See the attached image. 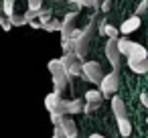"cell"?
Here are the masks:
<instances>
[{
    "label": "cell",
    "mask_w": 148,
    "mask_h": 138,
    "mask_svg": "<svg viewBox=\"0 0 148 138\" xmlns=\"http://www.w3.org/2000/svg\"><path fill=\"white\" fill-rule=\"evenodd\" d=\"M47 69L51 71L53 75V83H55V89L63 93V89L71 83V73L67 69V65L63 63V59H51L47 63Z\"/></svg>",
    "instance_id": "obj_1"
},
{
    "label": "cell",
    "mask_w": 148,
    "mask_h": 138,
    "mask_svg": "<svg viewBox=\"0 0 148 138\" xmlns=\"http://www.w3.org/2000/svg\"><path fill=\"white\" fill-rule=\"evenodd\" d=\"M118 47H120L122 55L126 57V61L148 59V51H146V47H142L140 43H134V41H130V39H118Z\"/></svg>",
    "instance_id": "obj_2"
},
{
    "label": "cell",
    "mask_w": 148,
    "mask_h": 138,
    "mask_svg": "<svg viewBox=\"0 0 148 138\" xmlns=\"http://www.w3.org/2000/svg\"><path fill=\"white\" fill-rule=\"evenodd\" d=\"M85 97L83 100H59L57 108L51 112V116H73V114H83L85 112Z\"/></svg>",
    "instance_id": "obj_3"
},
{
    "label": "cell",
    "mask_w": 148,
    "mask_h": 138,
    "mask_svg": "<svg viewBox=\"0 0 148 138\" xmlns=\"http://www.w3.org/2000/svg\"><path fill=\"white\" fill-rule=\"evenodd\" d=\"M103 75H106V73H103L99 61H83V75H81V77H83L85 81L99 85L101 79H103Z\"/></svg>",
    "instance_id": "obj_4"
},
{
    "label": "cell",
    "mask_w": 148,
    "mask_h": 138,
    "mask_svg": "<svg viewBox=\"0 0 148 138\" xmlns=\"http://www.w3.org/2000/svg\"><path fill=\"white\" fill-rule=\"evenodd\" d=\"M91 33H93V21L83 29V35L75 41V45H73V51H75V55L83 61L85 57H87V51H89V41H91Z\"/></svg>",
    "instance_id": "obj_5"
},
{
    "label": "cell",
    "mask_w": 148,
    "mask_h": 138,
    "mask_svg": "<svg viewBox=\"0 0 148 138\" xmlns=\"http://www.w3.org/2000/svg\"><path fill=\"white\" fill-rule=\"evenodd\" d=\"M106 57H108L112 69L120 73V65H122V57L124 55H122V51L118 47V39H108V43H106Z\"/></svg>",
    "instance_id": "obj_6"
},
{
    "label": "cell",
    "mask_w": 148,
    "mask_h": 138,
    "mask_svg": "<svg viewBox=\"0 0 148 138\" xmlns=\"http://www.w3.org/2000/svg\"><path fill=\"white\" fill-rule=\"evenodd\" d=\"M51 122L53 124H57L59 128H61V132L67 136V138H77V126H75V122L71 120V116H51Z\"/></svg>",
    "instance_id": "obj_7"
},
{
    "label": "cell",
    "mask_w": 148,
    "mask_h": 138,
    "mask_svg": "<svg viewBox=\"0 0 148 138\" xmlns=\"http://www.w3.org/2000/svg\"><path fill=\"white\" fill-rule=\"evenodd\" d=\"M118 75H120V73L114 71V69L103 75V79H101V83H99V89L103 91L106 97H112V95L118 91V83H120V77H118Z\"/></svg>",
    "instance_id": "obj_8"
},
{
    "label": "cell",
    "mask_w": 148,
    "mask_h": 138,
    "mask_svg": "<svg viewBox=\"0 0 148 138\" xmlns=\"http://www.w3.org/2000/svg\"><path fill=\"white\" fill-rule=\"evenodd\" d=\"M83 97H85V102H87L85 112H93V110L99 108V104H101V100H103L106 95H103L101 89H87V91L83 93Z\"/></svg>",
    "instance_id": "obj_9"
},
{
    "label": "cell",
    "mask_w": 148,
    "mask_h": 138,
    "mask_svg": "<svg viewBox=\"0 0 148 138\" xmlns=\"http://www.w3.org/2000/svg\"><path fill=\"white\" fill-rule=\"evenodd\" d=\"M140 25H142V19H140V14H132L130 19H126L122 25H120V33L122 35H130V33H134V31H138L140 29Z\"/></svg>",
    "instance_id": "obj_10"
},
{
    "label": "cell",
    "mask_w": 148,
    "mask_h": 138,
    "mask_svg": "<svg viewBox=\"0 0 148 138\" xmlns=\"http://www.w3.org/2000/svg\"><path fill=\"white\" fill-rule=\"evenodd\" d=\"M110 104H112V112H114L116 120H118V118H126V116H128V112H126V104H124V100H122L118 93H114V95L110 97Z\"/></svg>",
    "instance_id": "obj_11"
},
{
    "label": "cell",
    "mask_w": 148,
    "mask_h": 138,
    "mask_svg": "<svg viewBox=\"0 0 148 138\" xmlns=\"http://www.w3.org/2000/svg\"><path fill=\"white\" fill-rule=\"evenodd\" d=\"M130 71L136 73V75H144L148 73V59H138V61H126Z\"/></svg>",
    "instance_id": "obj_12"
},
{
    "label": "cell",
    "mask_w": 148,
    "mask_h": 138,
    "mask_svg": "<svg viewBox=\"0 0 148 138\" xmlns=\"http://www.w3.org/2000/svg\"><path fill=\"white\" fill-rule=\"evenodd\" d=\"M116 126H118L120 136L128 138V136L132 134V122H130V118H128V116H126V118H118V120H116Z\"/></svg>",
    "instance_id": "obj_13"
},
{
    "label": "cell",
    "mask_w": 148,
    "mask_h": 138,
    "mask_svg": "<svg viewBox=\"0 0 148 138\" xmlns=\"http://www.w3.org/2000/svg\"><path fill=\"white\" fill-rule=\"evenodd\" d=\"M41 10H43V0H29V12H27L29 23H31L33 19H39Z\"/></svg>",
    "instance_id": "obj_14"
},
{
    "label": "cell",
    "mask_w": 148,
    "mask_h": 138,
    "mask_svg": "<svg viewBox=\"0 0 148 138\" xmlns=\"http://www.w3.org/2000/svg\"><path fill=\"white\" fill-rule=\"evenodd\" d=\"M118 33H120V27L116 29V27H112V25H108V23H101V25H99V35H106V37H110V39H120Z\"/></svg>",
    "instance_id": "obj_15"
},
{
    "label": "cell",
    "mask_w": 148,
    "mask_h": 138,
    "mask_svg": "<svg viewBox=\"0 0 148 138\" xmlns=\"http://www.w3.org/2000/svg\"><path fill=\"white\" fill-rule=\"evenodd\" d=\"M61 27H63V21H57V19H53V16L43 25V29L49 31V33H57V31L61 33Z\"/></svg>",
    "instance_id": "obj_16"
},
{
    "label": "cell",
    "mask_w": 148,
    "mask_h": 138,
    "mask_svg": "<svg viewBox=\"0 0 148 138\" xmlns=\"http://www.w3.org/2000/svg\"><path fill=\"white\" fill-rule=\"evenodd\" d=\"M10 21H12L14 27H25V25H29V16H27V12H25V14H16V12H14V14L10 16Z\"/></svg>",
    "instance_id": "obj_17"
},
{
    "label": "cell",
    "mask_w": 148,
    "mask_h": 138,
    "mask_svg": "<svg viewBox=\"0 0 148 138\" xmlns=\"http://www.w3.org/2000/svg\"><path fill=\"white\" fill-rule=\"evenodd\" d=\"M14 4H16V0H2V12H4V16H12L14 14Z\"/></svg>",
    "instance_id": "obj_18"
},
{
    "label": "cell",
    "mask_w": 148,
    "mask_h": 138,
    "mask_svg": "<svg viewBox=\"0 0 148 138\" xmlns=\"http://www.w3.org/2000/svg\"><path fill=\"white\" fill-rule=\"evenodd\" d=\"M77 6H87V8H99V0H75Z\"/></svg>",
    "instance_id": "obj_19"
},
{
    "label": "cell",
    "mask_w": 148,
    "mask_h": 138,
    "mask_svg": "<svg viewBox=\"0 0 148 138\" xmlns=\"http://www.w3.org/2000/svg\"><path fill=\"white\" fill-rule=\"evenodd\" d=\"M0 27H2V29H4V31L8 33V31H10V29H12L14 25H12V21H10V16H4V19H0Z\"/></svg>",
    "instance_id": "obj_20"
},
{
    "label": "cell",
    "mask_w": 148,
    "mask_h": 138,
    "mask_svg": "<svg viewBox=\"0 0 148 138\" xmlns=\"http://www.w3.org/2000/svg\"><path fill=\"white\" fill-rule=\"evenodd\" d=\"M146 10H148V0H142V2L138 4V8H136V14H140V16H142Z\"/></svg>",
    "instance_id": "obj_21"
},
{
    "label": "cell",
    "mask_w": 148,
    "mask_h": 138,
    "mask_svg": "<svg viewBox=\"0 0 148 138\" xmlns=\"http://www.w3.org/2000/svg\"><path fill=\"white\" fill-rule=\"evenodd\" d=\"M110 6H112V0H103V2H101V10H103V12H108Z\"/></svg>",
    "instance_id": "obj_22"
},
{
    "label": "cell",
    "mask_w": 148,
    "mask_h": 138,
    "mask_svg": "<svg viewBox=\"0 0 148 138\" xmlns=\"http://www.w3.org/2000/svg\"><path fill=\"white\" fill-rule=\"evenodd\" d=\"M140 102H142V104L146 106V110H148V95H146V93H142V95H140Z\"/></svg>",
    "instance_id": "obj_23"
},
{
    "label": "cell",
    "mask_w": 148,
    "mask_h": 138,
    "mask_svg": "<svg viewBox=\"0 0 148 138\" xmlns=\"http://www.w3.org/2000/svg\"><path fill=\"white\" fill-rule=\"evenodd\" d=\"M87 138H106V136H103V134H99V132H93V134H89Z\"/></svg>",
    "instance_id": "obj_24"
},
{
    "label": "cell",
    "mask_w": 148,
    "mask_h": 138,
    "mask_svg": "<svg viewBox=\"0 0 148 138\" xmlns=\"http://www.w3.org/2000/svg\"><path fill=\"white\" fill-rule=\"evenodd\" d=\"M146 124H148V118H146Z\"/></svg>",
    "instance_id": "obj_25"
}]
</instances>
